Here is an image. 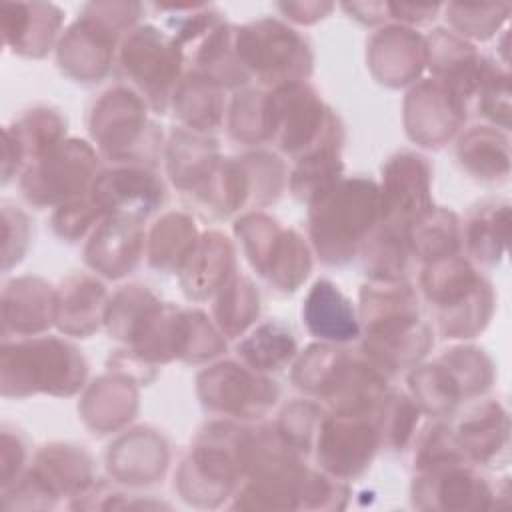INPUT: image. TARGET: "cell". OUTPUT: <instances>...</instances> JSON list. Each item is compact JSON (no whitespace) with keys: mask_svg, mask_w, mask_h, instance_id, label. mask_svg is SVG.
Segmentation results:
<instances>
[{"mask_svg":"<svg viewBox=\"0 0 512 512\" xmlns=\"http://www.w3.org/2000/svg\"><path fill=\"white\" fill-rule=\"evenodd\" d=\"M364 356L386 376L426 356L432 330L418 314V298L404 282H374L360 290Z\"/></svg>","mask_w":512,"mask_h":512,"instance_id":"obj_1","label":"cell"},{"mask_svg":"<svg viewBox=\"0 0 512 512\" xmlns=\"http://www.w3.org/2000/svg\"><path fill=\"white\" fill-rule=\"evenodd\" d=\"M380 222L378 184L368 178H340L310 204V238L326 264L350 262Z\"/></svg>","mask_w":512,"mask_h":512,"instance_id":"obj_2","label":"cell"},{"mask_svg":"<svg viewBox=\"0 0 512 512\" xmlns=\"http://www.w3.org/2000/svg\"><path fill=\"white\" fill-rule=\"evenodd\" d=\"M2 394L30 396L48 392L70 396L84 386L88 366L76 346L54 336L2 344Z\"/></svg>","mask_w":512,"mask_h":512,"instance_id":"obj_3","label":"cell"},{"mask_svg":"<svg viewBox=\"0 0 512 512\" xmlns=\"http://www.w3.org/2000/svg\"><path fill=\"white\" fill-rule=\"evenodd\" d=\"M420 286L444 338H470L486 326L492 290L468 260L454 254L428 262Z\"/></svg>","mask_w":512,"mask_h":512,"instance_id":"obj_4","label":"cell"},{"mask_svg":"<svg viewBox=\"0 0 512 512\" xmlns=\"http://www.w3.org/2000/svg\"><path fill=\"white\" fill-rule=\"evenodd\" d=\"M270 104L272 140L294 160L318 150L342 148V124L310 84L296 82L274 88Z\"/></svg>","mask_w":512,"mask_h":512,"instance_id":"obj_5","label":"cell"},{"mask_svg":"<svg viewBox=\"0 0 512 512\" xmlns=\"http://www.w3.org/2000/svg\"><path fill=\"white\" fill-rule=\"evenodd\" d=\"M236 54L252 78L266 86L306 82L312 72L308 42L290 26L274 18H260L246 26H234Z\"/></svg>","mask_w":512,"mask_h":512,"instance_id":"obj_6","label":"cell"},{"mask_svg":"<svg viewBox=\"0 0 512 512\" xmlns=\"http://www.w3.org/2000/svg\"><path fill=\"white\" fill-rule=\"evenodd\" d=\"M182 62L184 54L176 40L152 24L128 30L118 50L120 70L158 112H164L172 102Z\"/></svg>","mask_w":512,"mask_h":512,"instance_id":"obj_7","label":"cell"},{"mask_svg":"<svg viewBox=\"0 0 512 512\" xmlns=\"http://www.w3.org/2000/svg\"><path fill=\"white\" fill-rule=\"evenodd\" d=\"M90 134L100 152L118 162H140L152 158L158 148L156 126L146 116V100L126 88L114 86L102 94L90 112Z\"/></svg>","mask_w":512,"mask_h":512,"instance_id":"obj_8","label":"cell"},{"mask_svg":"<svg viewBox=\"0 0 512 512\" xmlns=\"http://www.w3.org/2000/svg\"><path fill=\"white\" fill-rule=\"evenodd\" d=\"M236 234L252 268L278 290L294 292L310 274L312 258L304 238L290 228H280L274 218L250 212L238 218Z\"/></svg>","mask_w":512,"mask_h":512,"instance_id":"obj_9","label":"cell"},{"mask_svg":"<svg viewBox=\"0 0 512 512\" xmlns=\"http://www.w3.org/2000/svg\"><path fill=\"white\" fill-rule=\"evenodd\" d=\"M98 172L94 148L84 140L70 138L22 172L20 190L34 206L66 204L88 194Z\"/></svg>","mask_w":512,"mask_h":512,"instance_id":"obj_10","label":"cell"},{"mask_svg":"<svg viewBox=\"0 0 512 512\" xmlns=\"http://www.w3.org/2000/svg\"><path fill=\"white\" fill-rule=\"evenodd\" d=\"M198 394L210 412L234 418H258L276 404L280 390L274 380L254 372L246 364L230 360L200 372Z\"/></svg>","mask_w":512,"mask_h":512,"instance_id":"obj_11","label":"cell"},{"mask_svg":"<svg viewBox=\"0 0 512 512\" xmlns=\"http://www.w3.org/2000/svg\"><path fill=\"white\" fill-rule=\"evenodd\" d=\"M380 222L410 230L412 222L432 208L430 164L414 152L396 154L382 168Z\"/></svg>","mask_w":512,"mask_h":512,"instance_id":"obj_12","label":"cell"},{"mask_svg":"<svg viewBox=\"0 0 512 512\" xmlns=\"http://www.w3.org/2000/svg\"><path fill=\"white\" fill-rule=\"evenodd\" d=\"M380 444L376 420L370 416H324L316 434L318 462L336 476L362 472Z\"/></svg>","mask_w":512,"mask_h":512,"instance_id":"obj_13","label":"cell"},{"mask_svg":"<svg viewBox=\"0 0 512 512\" xmlns=\"http://www.w3.org/2000/svg\"><path fill=\"white\" fill-rule=\"evenodd\" d=\"M88 194L106 216L118 214L136 220L150 216L166 200L162 180L148 166L136 164L100 170Z\"/></svg>","mask_w":512,"mask_h":512,"instance_id":"obj_14","label":"cell"},{"mask_svg":"<svg viewBox=\"0 0 512 512\" xmlns=\"http://www.w3.org/2000/svg\"><path fill=\"white\" fill-rule=\"evenodd\" d=\"M144 240L142 220L110 214L92 230L84 260L94 272L106 278H122L140 262L146 246Z\"/></svg>","mask_w":512,"mask_h":512,"instance_id":"obj_15","label":"cell"},{"mask_svg":"<svg viewBox=\"0 0 512 512\" xmlns=\"http://www.w3.org/2000/svg\"><path fill=\"white\" fill-rule=\"evenodd\" d=\"M464 118L462 106L436 78L416 84L406 98V130L424 146H442Z\"/></svg>","mask_w":512,"mask_h":512,"instance_id":"obj_16","label":"cell"},{"mask_svg":"<svg viewBox=\"0 0 512 512\" xmlns=\"http://www.w3.org/2000/svg\"><path fill=\"white\" fill-rule=\"evenodd\" d=\"M368 62L378 82L404 86L426 66V38L404 24L386 26L370 38Z\"/></svg>","mask_w":512,"mask_h":512,"instance_id":"obj_17","label":"cell"},{"mask_svg":"<svg viewBox=\"0 0 512 512\" xmlns=\"http://www.w3.org/2000/svg\"><path fill=\"white\" fill-rule=\"evenodd\" d=\"M56 324V292L42 278H14L2 292V332L36 336Z\"/></svg>","mask_w":512,"mask_h":512,"instance_id":"obj_18","label":"cell"},{"mask_svg":"<svg viewBox=\"0 0 512 512\" xmlns=\"http://www.w3.org/2000/svg\"><path fill=\"white\" fill-rule=\"evenodd\" d=\"M4 44L14 52L30 58L44 56L62 26L64 12L56 4H10L0 6Z\"/></svg>","mask_w":512,"mask_h":512,"instance_id":"obj_19","label":"cell"},{"mask_svg":"<svg viewBox=\"0 0 512 512\" xmlns=\"http://www.w3.org/2000/svg\"><path fill=\"white\" fill-rule=\"evenodd\" d=\"M302 318L314 338L330 344L352 342L362 330L352 302L328 278H320L312 284L304 300Z\"/></svg>","mask_w":512,"mask_h":512,"instance_id":"obj_20","label":"cell"},{"mask_svg":"<svg viewBox=\"0 0 512 512\" xmlns=\"http://www.w3.org/2000/svg\"><path fill=\"white\" fill-rule=\"evenodd\" d=\"M234 278V250L230 240L210 230L202 234L180 270L182 290L190 300H206Z\"/></svg>","mask_w":512,"mask_h":512,"instance_id":"obj_21","label":"cell"},{"mask_svg":"<svg viewBox=\"0 0 512 512\" xmlns=\"http://www.w3.org/2000/svg\"><path fill=\"white\" fill-rule=\"evenodd\" d=\"M106 306V290L96 278L70 276L56 292V326L72 336H88L104 322Z\"/></svg>","mask_w":512,"mask_h":512,"instance_id":"obj_22","label":"cell"},{"mask_svg":"<svg viewBox=\"0 0 512 512\" xmlns=\"http://www.w3.org/2000/svg\"><path fill=\"white\" fill-rule=\"evenodd\" d=\"M450 432L464 458L488 462L494 454L506 450L508 418L496 402H486L466 412Z\"/></svg>","mask_w":512,"mask_h":512,"instance_id":"obj_23","label":"cell"},{"mask_svg":"<svg viewBox=\"0 0 512 512\" xmlns=\"http://www.w3.org/2000/svg\"><path fill=\"white\" fill-rule=\"evenodd\" d=\"M172 104L188 130L210 132L216 130L224 118L222 86L202 72H190L180 78Z\"/></svg>","mask_w":512,"mask_h":512,"instance_id":"obj_24","label":"cell"},{"mask_svg":"<svg viewBox=\"0 0 512 512\" xmlns=\"http://www.w3.org/2000/svg\"><path fill=\"white\" fill-rule=\"evenodd\" d=\"M216 162V140L194 130L172 134L168 142V172L178 188L194 192Z\"/></svg>","mask_w":512,"mask_h":512,"instance_id":"obj_25","label":"cell"},{"mask_svg":"<svg viewBox=\"0 0 512 512\" xmlns=\"http://www.w3.org/2000/svg\"><path fill=\"white\" fill-rule=\"evenodd\" d=\"M198 232L194 220L180 212L164 214L150 230L146 242L148 264L162 272H180L192 254Z\"/></svg>","mask_w":512,"mask_h":512,"instance_id":"obj_26","label":"cell"},{"mask_svg":"<svg viewBox=\"0 0 512 512\" xmlns=\"http://www.w3.org/2000/svg\"><path fill=\"white\" fill-rule=\"evenodd\" d=\"M236 350L248 368L264 374L284 368L296 356L298 344L294 332L286 324L268 320L242 338Z\"/></svg>","mask_w":512,"mask_h":512,"instance_id":"obj_27","label":"cell"},{"mask_svg":"<svg viewBox=\"0 0 512 512\" xmlns=\"http://www.w3.org/2000/svg\"><path fill=\"white\" fill-rule=\"evenodd\" d=\"M460 238L462 228L456 214L434 206L420 214L408 230L410 252L426 262L454 256L458 252Z\"/></svg>","mask_w":512,"mask_h":512,"instance_id":"obj_28","label":"cell"},{"mask_svg":"<svg viewBox=\"0 0 512 512\" xmlns=\"http://www.w3.org/2000/svg\"><path fill=\"white\" fill-rule=\"evenodd\" d=\"M462 238L468 254L482 264H496L508 238V204H482L464 224Z\"/></svg>","mask_w":512,"mask_h":512,"instance_id":"obj_29","label":"cell"},{"mask_svg":"<svg viewBox=\"0 0 512 512\" xmlns=\"http://www.w3.org/2000/svg\"><path fill=\"white\" fill-rule=\"evenodd\" d=\"M458 158L462 166L482 178L496 180L508 174V140L490 126H478L458 140Z\"/></svg>","mask_w":512,"mask_h":512,"instance_id":"obj_30","label":"cell"},{"mask_svg":"<svg viewBox=\"0 0 512 512\" xmlns=\"http://www.w3.org/2000/svg\"><path fill=\"white\" fill-rule=\"evenodd\" d=\"M260 312V296L246 276H234L220 292L214 304V316L228 338L240 336L252 326Z\"/></svg>","mask_w":512,"mask_h":512,"instance_id":"obj_31","label":"cell"},{"mask_svg":"<svg viewBox=\"0 0 512 512\" xmlns=\"http://www.w3.org/2000/svg\"><path fill=\"white\" fill-rule=\"evenodd\" d=\"M230 134L246 144L272 140L270 94L260 90L238 92L230 108Z\"/></svg>","mask_w":512,"mask_h":512,"instance_id":"obj_32","label":"cell"},{"mask_svg":"<svg viewBox=\"0 0 512 512\" xmlns=\"http://www.w3.org/2000/svg\"><path fill=\"white\" fill-rule=\"evenodd\" d=\"M420 408L416 402L400 392H388L376 412V428L380 442L390 448H402L416 430Z\"/></svg>","mask_w":512,"mask_h":512,"instance_id":"obj_33","label":"cell"},{"mask_svg":"<svg viewBox=\"0 0 512 512\" xmlns=\"http://www.w3.org/2000/svg\"><path fill=\"white\" fill-rule=\"evenodd\" d=\"M314 402H294L286 406L276 424L278 436L300 456L312 450L316 434L324 416Z\"/></svg>","mask_w":512,"mask_h":512,"instance_id":"obj_34","label":"cell"},{"mask_svg":"<svg viewBox=\"0 0 512 512\" xmlns=\"http://www.w3.org/2000/svg\"><path fill=\"white\" fill-rule=\"evenodd\" d=\"M104 216L106 214L92 200V196L84 194L80 198H74V200L58 206V210L52 216V228L60 238L74 242V240L82 238Z\"/></svg>","mask_w":512,"mask_h":512,"instance_id":"obj_35","label":"cell"},{"mask_svg":"<svg viewBox=\"0 0 512 512\" xmlns=\"http://www.w3.org/2000/svg\"><path fill=\"white\" fill-rule=\"evenodd\" d=\"M506 6H464L448 4L444 6L446 18L452 24V32L466 38H490L494 28H498V12Z\"/></svg>","mask_w":512,"mask_h":512,"instance_id":"obj_36","label":"cell"},{"mask_svg":"<svg viewBox=\"0 0 512 512\" xmlns=\"http://www.w3.org/2000/svg\"><path fill=\"white\" fill-rule=\"evenodd\" d=\"M442 10L440 4L434 6H414V4H388V18L392 20H402L404 26L408 24H424L430 22L438 12Z\"/></svg>","mask_w":512,"mask_h":512,"instance_id":"obj_37","label":"cell"},{"mask_svg":"<svg viewBox=\"0 0 512 512\" xmlns=\"http://www.w3.org/2000/svg\"><path fill=\"white\" fill-rule=\"evenodd\" d=\"M278 8L284 12L286 18H292L298 24H312V22L324 18L334 6L332 4L306 2V4H278Z\"/></svg>","mask_w":512,"mask_h":512,"instance_id":"obj_38","label":"cell"}]
</instances>
